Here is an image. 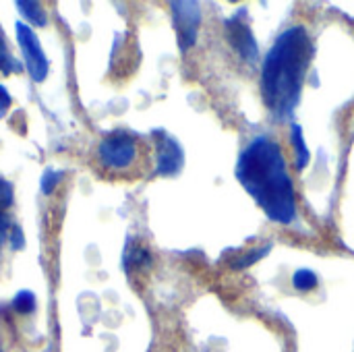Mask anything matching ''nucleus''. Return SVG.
Masks as SVG:
<instances>
[{
	"label": "nucleus",
	"instance_id": "nucleus-8",
	"mask_svg": "<svg viewBox=\"0 0 354 352\" xmlns=\"http://www.w3.org/2000/svg\"><path fill=\"white\" fill-rule=\"evenodd\" d=\"M149 266H151V253H149L147 247H143L139 243L127 247V253H124V270H127V274L143 272Z\"/></svg>",
	"mask_w": 354,
	"mask_h": 352
},
{
	"label": "nucleus",
	"instance_id": "nucleus-1",
	"mask_svg": "<svg viewBox=\"0 0 354 352\" xmlns=\"http://www.w3.org/2000/svg\"><path fill=\"white\" fill-rule=\"evenodd\" d=\"M236 178L266 216L290 224L297 216L295 185L280 145L272 137H255L241 154Z\"/></svg>",
	"mask_w": 354,
	"mask_h": 352
},
{
	"label": "nucleus",
	"instance_id": "nucleus-13",
	"mask_svg": "<svg viewBox=\"0 0 354 352\" xmlns=\"http://www.w3.org/2000/svg\"><path fill=\"white\" fill-rule=\"evenodd\" d=\"M33 307H35V299H33V295L27 293V290H21V293L15 297V301H12V309L19 311V313H31Z\"/></svg>",
	"mask_w": 354,
	"mask_h": 352
},
{
	"label": "nucleus",
	"instance_id": "nucleus-4",
	"mask_svg": "<svg viewBox=\"0 0 354 352\" xmlns=\"http://www.w3.org/2000/svg\"><path fill=\"white\" fill-rule=\"evenodd\" d=\"M17 41H19L21 52H23L29 75L33 77V81L41 83L48 77V58L39 46L37 35L25 23H17Z\"/></svg>",
	"mask_w": 354,
	"mask_h": 352
},
{
	"label": "nucleus",
	"instance_id": "nucleus-12",
	"mask_svg": "<svg viewBox=\"0 0 354 352\" xmlns=\"http://www.w3.org/2000/svg\"><path fill=\"white\" fill-rule=\"evenodd\" d=\"M270 245H266V247H261V249H253V251H249L247 255H243L239 261H234V270H245V268H249V266H253L255 261H259L261 257H266L268 253H270Z\"/></svg>",
	"mask_w": 354,
	"mask_h": 352
},
{
	"label": "nucleus",
	"instance_id": "nucleus-9",
	"mask_svg": "<svg viewBox=\"0 0 354 352\" xmlns=\"http://www.w3.org/2000/svg\"><path fill=\"white\" fill-rule=\"evenodd\" d=\"M290 141H292L295 156H297V170H305L311 158H309V149H307V145H305V137H303V131H301L299 124H292Z\"/></svg>",
	"mask_w": 354,
	"mask_h": 352
},
{
	"label": "nucleus",
	"instance_id": "nucleus-7",
	"mask_svg": "<svg viewBox=\"0 0 354 352\" xmlns=\"http://www.w3.org/2000/svg\"><path fill=\"white\" fill-rule=\"evenodd\" d=\"M158 135H160V141H158V156H156L158 160L156 172L164 176H172L183 168V149L168 135L164 133H158Z\"/></svg>",
	"mask_w": 354,
	"mask_h": 352
},
{
	"label": "nucleus",
	"instance_id": "nucleus-16",
	"mask_svg": "<svg viewBox=\"0 0 354 352\" xmlns=\"http://www.w3.org/2000/svg\"><path fill=\"white\" fill-rule=\"evenodd\" d=\"M10 104H12V100H10V95H8V91L0 85V116L10 108Z\"/></svg>",
	"mask_w": 354,
	"mask_h": 352
},
{
	"label": "nucleus",
	"instance_id": "nucleus-2",
	"mask_svg": "<svg viewBox=\"0 0 354 352\" xmlns=\"http://www.w3.org/2000/svg\"><path fill=\"white\" fill-rule=\"evenodd\" d=\"M311 58L313 41L303 25L284 31L268 52L261 71V93L276 118H286L299 104Z\"/></svg>",
	"mask_w": 354,
	"mask_h": 352
},
{
	"label": "nucleus",
	"instance_id": "nucleus-19",
	"mask_svg": "<svg viewBox=\"0 0 354 352\" xmlns=\"http://www.w3.org/2000/svg\"><path fill=\"white\" fill-rule=\"evenodd\" d=\"M0 352H2V351H0Z\"/></svg>",
	"mask_w": 354,
	"mask_h": 352
},
{
	"label": "nucleus",
	"instance_id": "nucleus-11",
	"mask_svg": "<svg viewBox=\"0 0 354 352\" xmlns=\"http://www.w3.org/2000/svg\"><path fill=\"white\" fill-rule=\"evenodd\" d=\"M292 286L299 293H309V290L317 288V276H315V272H311V270H299L292 276Z\"/></svg>",
	"mask_w": 354,
	"mask_h": 352
},
{
	"label": "nucleus",
	"instance_id": "nucleus-6",
	"mask_svg": "<svg viewBox=\"0 0 354 352\" xmlns=\"http://www.w3.org/2000/svg\"><path fill=\"white\" fill-rule=\"evenodd\" d=\"M226 37L232 44V48L247 60V62H255L257 60V41L249 29V25H245L239 17L226 21Z\"/></svg>",
	"mask_w": 354,
	"mask_h": 352
},
{
	"label": "nucleus",
	"instance_id": "nucleus-18",
	"mask_svg": "<svg viewBox=\"0 0 354 352\" xmlns=\"http://www.w3.org/2000/svg\"><path fill=\"white\" fill-rule=\"evenodd\" d=\"M6 230H8V216L0 210V243H2L4 237H6Z\"/></svg>",
	"mask_w": 354,
	"mask_h": 352
},
{
	"label": "nucleus",
	"instance_id": "nucleus-3",
	"mask_svg": "<svg viewBox=\"0 0 354 352\" xmlns=\"http://www.w3.org/2000/svg\"><path fill=\"white\" fill-rule=\"evenodd\" d=\"M145 149L143 143L129 133H112L104 137L95 149V166L104 176L131 178L143 170Z\"/></svg>",
	"mask_w": 354,
	"mask_h": 352
},
{
	"label": "nucleus",
	"instance_id": "nucleus-15",
	"mask_svg": "<svg viewBox=\"0 0 354 352\" xmlns=\"http://www.w3.org/2000/svg\"><path fill=\"white\" fill-rule=\"evenodd\" d=\"M10 203H12V189L4 178H0V207H8Z\"/></svg>",
	"mask_w": 354,
	"mask_h": 352
},
{
	"label": "nucleus",
	"instance_id": "nucleus-17",
	"mask_svg": "<svg viewBox=\"0 0 354 352\" xmlns=\"http://www.w3.org/2000/svg\"><path fill=\"white\" fill-rule=\"evenodd\" d=\"M56 180H58V176H54V174H48V172H46V176H44V183H41L44 191H46V193H52V189H54Z\"/></svg>",
	"mask_w": 354,
	"mask_h": 352
},
{
	"label": "nucleus",
	"instance_id": "nucleus-14",
	"mask_svg": "<svg viewBox=\"0 0 354 352\" xmlns=\"http://www.w3.org/2000/svg\"><path fill=\"white\" fill-rule=\"evenodd\" d=\"M15 68H17V66H15L10 54L6 52V46H4L2 33H0V71H2V73H10V71H15Z\"/></svg>",
	"mask_w": 354,
	"mask_h": 352
},
{
	"label": "nucleus",
	"instance_id": "nucleus-10",
	"mask_svg": "<svg viewBox=\"0 0 354 352\" xmlns=\"http://www.w3.org/2000/svg\"><path fill=\"white\" fill-rule=\"evenodd\" d=\"M17 8L23 12V17H25V19H29V21H31V25L44 27V25L48 23L46 10L41 8V4H39V2H23V0H19V2H17Z\"/></svg>",
	"mask_w": 354,
	"mask_h": 352
},
{
	"label": "nucleus",
	"instance_id": "nucleus-5",
	"mask_svg": "<svg viewBox=\"0 0 354 352\" xmlns=\"http://www.w3.org/2000/svg\"><path fill=\"white\" fill-rule=\"evenodd\" d=\"M174 15V25L180 41V50H189L197 39V29L201 23V8L197 2H172L170 4Z\"/></svg>",
	"mask_w": 354,
	"mask_h": 352
}]
</instances>
